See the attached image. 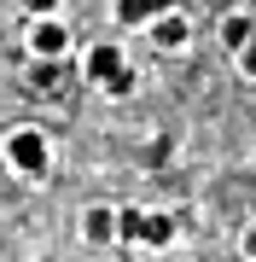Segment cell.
I'll use <instances>...</instances> for the list:
<instances>
[{
    "mask_svg": "<svg viewBox=\"0 0 256 262\" xmlns=\"http://www.w3.org/2000/svg\"><path fill=\"white\" fill-rule=\"evenodd\" d=\"M6 158H12L18 175H47V134L41 128H18L6 140Z\"/></svg>",
    "mask_w": 256,
    "mask_h": 262,
    "instance_id": "cell-1",
    "label": "cell"
},
{
    "mask_svg": "<svg viewBox=\"0 0 256 262\" xmlns=\"http://www.w3.org/2000/svg\"><path fill=\"white\" fill-rule=\"evenodd\" d=\"M29 53H35V58H64V53H70V29H64V18L35 12V24H29Z\"/></svg>",
    "mask_w": 256,
    "mask_h": 262,
    "instance_id": "cell-2",
    "label": "cell"
},
{
    "mask_svg": "<svg viewBox=\"0 0 256 262\" xmlns=\"http://www.w3.org/2000/svg\"><path fill=\"white\" fill-rule=\"evenodd\" d=\"M123 70H128V53L117 47V41H99V47L82 53V76H87V82H99V88H111Z\"/></svg>",
    "mask_w": 256,
    "mask_h": 262,
    "instance_id": "cell-3",
    "label": "cell"
},
{
    "mask_svg": "<svg viewBox=\"0 0 256 262\" xmlns=\"http://www.w3.org/2000/svg\"><path fill=\"white\" fill-rule=\"evenodd\" d=\"M152 41H157L163 53H180V47L192 41V18H187L180 6H169V12H163V18L152 24Z\"/></svg>",
    "mask_w": 256,
    "mask_h": 262,
    "instance_id": "cell-4",
    "label": "cell"
},
{
    "mask_svg": "<svg viewBox=\"0 0 256 262\" xmlns=\"http://www.w3.org/2000/svg\"><path fill=\"white\" fill-rule=\"evenodd\" d=\"M169 6H175V0H117V24H146V29H152Z\"/></svg>",
    "mask_w": 256,
    "mask_h": 262,
    "instance_id": "cell-5",
    "label": "cell"
},
{
    "mask_svg": "<svg viewBox=\"0 0 256 262\" xmlns=\"http://www.w3.org/2000/svg\"><path fill=\"white\" fill-rule=\"evenodd\" d=\"M169 239H175V215H146V210H140V233H134V245H146V251H163Z\"/></svg>",
    "mask_w": 256,
    "mask_h": 262,
    "instance_id": "cell-6",
    "label": "cell"
},
{
    "mask_svg": "<svg viewBox=\"0 0 256 262\" xmlns=\"http://www.w3.org/2000/svg\"><path fill=\"white\" fill-rule=\"evenodd\" d=\"M250 35H256V18H250V12H227V18H221V47H227L233 58L245 53Z\"/></svg>",
    "mask_w": 256,
    "mask_h": 262,
    "instance_id": "cell-7",
    "label": "cell"
},
{
    "mask_svg": "<svg viewBox=\"0 0 256 262\" xmlns=\"http://www.w3.org/2000/svg\"><path fill=\"white\" fill-rule=\"evenodd\" d=\"M82 233L94 239V245H111V239H117V215H111V210H87V215H82Z\"/></svg>",
    "mask_w": 256,
    "mask_h": 262,
    "instance_id": "cell-8",
    "label": "cell"
},
{
    "mask_svg": "<svg viewBox=\"0 0 256 262\" xmlns=\"http://www.w3.org/2000/svg\"><path fill=\"white\" fill-rule=\"evenodd\" d=\"M58 76H64V70H58V58H41V64L29 70V82H35V88H58Z\"/></svg>",
    "mask_w": 256,
    "mask_h": 262,
    "instance_id": "cell-9",
    "label": "cell"
},
{
    "mask_svg": "<svg viewBox=\"0 0 256 262\" xmlns=\"http://www.w3.org/2000/svg\"><path fill=\"white\" fill-rule=\"evenodd\" d=\"M239 70H245V76H250V82H256V35L245 41V53H239Z\"/></svg>",
    "mask_w": 256,
    "mask_h": 262,
    "instance_id": "cell-10",
    "label": "cell"
},
{
    "mask_svg": "<svg viewBox=\"0 0 256 262\" xmlns=\"http://www.w3.org/2000/svg\"><path fill=\"white\" fill-rule=\"evenodd\" d=\"M245 256L256 262V227H250V233H245Z\"/></svg>",
    "mask_w": 256,
    "mask_h": 262,
    "instance_id": "cell-11",
    "label": "cell"
},
{
    "mask_svg": "<svg viewBox=\"0 0 256 262\" xmlns=\"http://www.w3.org/2000/svg\"><path fill=\"white\" fill-rule=\"evenodd\" d=\"M29 6H35V12H53V6H58V0H29Z\"/></svg>",
    "mask_w": 256,
    "mask_h": 262,
    "instance_id": "cell-12",
    "label": "cell"
}]
</instances>
